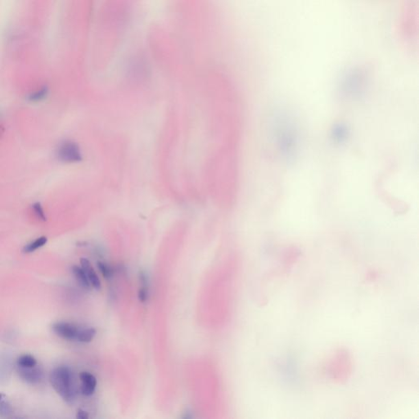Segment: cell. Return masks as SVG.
<instances>
[{
    "label": "cell",
    "mask_w": 419,
    "mask_h": 419,
    "mask_svg": "<svg viewBox=\"0 0 419 419\" xmlns=\"http://www.w3.org/2000/svg\"><path fill=\"white\" fill-rule=\"evenodd\" d=\"M98 266H99V270H100L101 273H102V274H103V277H105V278H108L112 276V270H111L109 265L102 263V262H99Z\"/></svg>",
    "instance_id": "obj_14"
},
{
    "label": "cell",
    "mask_w": 419,
    "mask_h": 419,
    "mask_svg": "<svg viewBox=\"0 0 419 419\" xmlns=\"http://www.w3.org/2000/svg\"><path fill=\"white\" fill-rule=\"evenodd\" d=\"M13 412L12 407L9 402H7L5 398L0 401V416H9Z\"/></svg>",
    "instance_id": "obj_13"
},
{
    "label": "cell",
    "mask_w": 419,
    "mask_h": 419,
    "mask_svg": "<svg viewBox=\"0 0 419 419\" xmlns=\"http://www.w3.org/2000/svg\"><path fill=\"white\" fill-rule=\"evenodd\" d=\"M5 398V395H4L3 393H0V401L1 400H4Z\"/></svg>",
    "instance_id": "obj_17"
},
{
    "label": "cell",
    "mask_w": 419,
    "mask_h": 419,
    "mask_svg": "<svg viewBox=\"0 0 419 419\" xmlns=\"http://www.w3.org/2000/svg\"><path fill=\"white\" fill-rule=\"evenodd\" d=\"M76 417L79 419H86L88 418L89 414L87 412L83 411V409H79L77 412V415H76Z\"/></svg>",
    "instance_id": "obj_16"
},
{
    "label": "cell",
    "mask_w": 419,
    "mask_h": 419,
    "mask_svg": "<svg viewBox=\"0 0 419 419\" xmlns=\"http://www.w3.org/2000/svg\"><path fill=\"white\" fill-rule=\"evenodd\" d=\"M79 379L81 381V387H80L81 393L86 396H92L96 390V378L90 372H82L79 374Z\"/></svg>",
    "instance_id": "obj_5"
},
{
    "label": "cell",
    "mask_w": 419,
    "mask_h": 419,
    "mask_svg": "<svg viewBox=\"0 0 419 419\" xmlns=\"http://www.w3.org/2000/svg\"><path fill=\"white\" fill-rule=\"evenodd\" d=\"M148 299V291H146L145 289L142 288L139 291V300L142 302H144Z\"/></svg>",
    "instance_id": "obj_15"
},
{
    "label": "cell",
    "mask_w": 419,
    "mask_h": 419,
    "mask_svg": "<svg viewBox=\"0 0 419 419\" xmlns=\"http://www.w3.org/2000/svg\"><path fill=\"white\" fill-rule=\"evenodd\" d=\"M53 330L58 336L69 341H77L79 328L72 323L58 322L53 325Z\"/></svg>",
    "instance_id": "obj_3"
},
{
    "label": "cell",
    "mask_w": 419,
    "mask_h": 419,
    "mask_svg": "<svg viewBox=\"0 0 419 419\" xmlns=\"http://www.w3.org/2000/svg\"><path fill=\"white\" fill-rule=\"evenodd\" d=\"M33 212L37 218L39 219V221H46V215H45V211H44L42 205L39 202H35L32 205Z\"/></svg>",
    "instance_id": "obj_12"
},
{
    "label": "cell",
    "mask_w": 419,
    "mask_h": 419,
    "mask_svg": "<svg viewBox=\"0 0 419 419\" xmlns=\"http://www.w3.org/2000/svg\"><path fill=\"white\" fill-rule=\"evenodd\" d=\"M35 365H37V360L31 355H22L17 359V366H20V367L30 368V367H34Z\"/></svg>",
    "instance_id": "obj_11"
},
{
    "label": "cell",
    "mask_w": 419,
    "mask_h": 419,
    "mask_svg": "<svg viewBox=\"0 0 419 419\" xmlns=\"http://www.w3.org/2000/svg\"><path fill=\"white\" fill-rule=\"evenodd\" d=\"M50 383L62 400L68 404L75 401L76 388L71 368L67 366H59L53 370L50 374Z\"/></svg>",
    "instance_id": "obj_1"
},
{
    "label": "cell",
    "mask_w": 419,
    "mask_h": 419,
    "mask_svg": "<svg viewBox=\"0 0 419 419\" xmlns=\"http://www.w3.org/2000/svg\"><path fill=\"white\" fill-rule=\"evenodd\" d=\"M80 264H81L83 270L86 272L91 287L99 290L101 288L100 279H99V276L97 275L96 272L94 271V268L92 267L90 261L86 258H82L80 259Z\"/></svg>",
    "instance_id": "obj_6"
},
{
    "label": "cell",
    "mask_w": 419,
    "mask_h": 419,
    "mask_svg": "<svg viewBox=\"0 0 419 419\" xmlns=\"http://www.w3.org/2000/svg\"><path fill=\"white\" fill-rule=\"evenodd\" d=\"M58 160L64 162H75L80 160V152L78 146L71 141L62 142L56 151Z\"/></svg>",
    "instance_id": "obj_2"
},
{
    "label": "cell",
    "mask_w": 419,
    "mask_h": 419,
    "mask_svg": "<svg viewBox=\"0 0 419 419\" xmlns=\"http://www.w3.org/2000/svg\"><path fill=\"white\" fill-rule=\"evenodd\" d=\"M17 373L22 380L30 384H38L44 379V371L39 366L30 368L17 366Z\"/></svg>",
    "instance_id": "obj_4"
},
{
    "label": "cell",
    "mask_w": 419,
    "mask_h": 419,
    "mask_svg": "<svg viewBox=\"0 0 419 419\" xmlns=\"http://www.w3.org/2000/svg\"><path fill=\"white\" fill-rule=\"evenodd\" d=\"M48 238L46 237H40L37 239L34 240L33 242L27 244L26 246L23 248V252L25 253H31L34 250H38L42 246H45V244L47 243Z\"/></svg>",
    "instance_id": "obj_9"
},
{
    "label": "cell",
    "mask_w": 419,
    "mask_h": 419,
    "mask_svg": "<svg viewBox=\"0 0 419 419\" xmlns=\"http://www.w3.org/2000/svg\"><path fill=\"white\" fill-rule=\"evenodd\" d=\"M48 94H49V89H48L47 86H44L42 88H40L39 90L35 91V92L30 94L29 97H28V99H29L30 102H34V103H37V102H40V101L46 99V98H47Z\"/></svg>",
    "instance_id": "obj_10"
},
{
    "label": "cell",
    "mask_w": 419,
    "mask_h": 419,
    "mask_svg": "<svg viewBox=\"0 0 419 419\" xmlns=\"http://www.w3.org/2000/svg\"><path fill=\"white\" fill-rule=\"evenodd\" d=\"M97 331L93 327H87V328H80L79 335H78L76 342H82V343H89L96 336Z\"/></svg>",
    "instance_id": "obj_8"
},
{
    "label": "cell",
    "mask_w": 419,
    "mask_h": 419,
    "mask_svg": "<svg viewBox=\"0 0 419 419\" xmlns=\"http://www.w3.org/2000/svg\"><path fill=\"white\" fill-rule=\"evenodd\" d=\"M72 273L75 276V279L77 281L80 286L85 289H90L91 287L90 281H89L87 275H86V272L83 270V268L79 267V266H73Z\"/></svg>",
    "instance_id": "obj_7"
}]
</instances>
